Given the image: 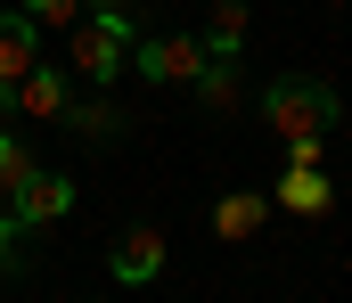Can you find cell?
I'll return each mask as SVG.
<instances>
[{"mask_svg":"<svg viewBox=\"0 0 352 303\" xmlns=\"http://www.w3.org/2000/svg\"><path fill=\"white\" fill-rule=\"evenodd\" d=\"M336 115H344V99L320 82V74H278L263 91V123L278 131V139H311V131H336Z\"/></svg>","mask_w":352,"mask_h":303,"instance_id":"1","label":"cell"},{"mask_svg":"<svg viewBox=\"0 0 352 303\" xmlns=\"http://www.w3.org/2000/svg\"><path fill=\"white\" fill-rule=\"evenodd\" d=\"M107 271H115L123 287H148V279L164 271V229H156V221H131V229L107 246Z\"/></svg>","mask_w":352,"mask_h":303,"instance_id":"5","label":"cell"},{"mask_svg":"<svg viewBox=\"0 0 352 303\" xmlns=\"http://www.w3.org/2000/svg\"><path fill=\"white\" fill-rule=\"evenodd\" d=\"M90 8H131V0H90Z\"/></svg>","mask_w":352,"mask_h":303,"instance_id":"15","label":"cell"},{"mask_svg":"<svg viewBox=\"0 0 352 303\" xmlns=\"http://www.w3.org/2000/svg\"><path fill=\"white\" fill-rule=\"evenodd\" d=\"M263 221H270V197H263V189H230V197L213 205V238H230V246L254 238Z\"/></svg>","mask_w":352,"mask_h":303,"instance_id":"9","label":"cell"},{"mask_svg":"<svg viewBox=\"0 0 352 303\" xmlns=\"http://www.w3.org/2000/svg\"><path fill=\"white\" fill-rule=\"evenodd\" d=\"M33 164H41V156H33V148H25V139H16V131H0V197H16V189H25V172H33Z\"/></svg>","mask_w":352,"mask_h":303,"instance_id":"12","label":"cell"},{"mask_svg":"<svg viewBox=\"0 0 352 303\" xmlns=\"http://www.w3.org/2000/svg\"><path fill=\"white\" fill-rule=\"evenodd\" d=\"M25 262V221H16V205L0 197V271H16Z\"/></svg>","mask_w":352,"mask_h":303,"instance_id":"14","label":"cell"},{"mask_svg":"<svg viewBox=\"0 0 352 303\" xmlns=\"http://www.w3.org/2000/svg\"><path fill=\"white\" fill-rule=\"evenodd\" d=\"M25 16H33V25H66V33H74V25L90 16V0H25Z\"/></svg>","mask_w":352,"mask_h":303,"instance_id":"13","label":"cell"},{"mask_svg":"<svg viewBox=\"0 0 352 303\" xmlns=\"http://www.w3.org/2000/svg\"><path fill=\"white\" fill-rule=\"evenodd\" d=\"M270 205H287V213H328L336 189H328L320 164H287V181H278V197H270Z\"/></svg>","mask_w":352,"mask_h":303,"instance_id":"10","label":"cell"},{"mask_svg":"<svg viewBox=\"0 0 352 303\" xmlns=\"http://www.w3.org/2000/svg\"><path fill=\"white\" fill-rule=\"evenodd\" d=\"M197 66H205V41H197V33H148V41H140V74H148L156 91H188Z\"/></svg>","mask_w":352,"mask_h":303,"instance_id":"3","label":"cell"},{"mask_svg":"<svg viewBox=\"0 0 352 303\" xmlns=\"http://www.w3.org/2000/svg\"><path fill=\"white\" fill-rule=\"evenodd\" d=\"M238 41H246V0H213V25H205V49H213V58H238Z\"/></svg>","mask_w":352,"mask_h":303,"instance_id":"11","label":"cell"},{"mask_svg":"<svg viewBox=\"0 0 352 303\" xmlns=\"http://www.w3.org/2000/svg\"><path fill=\"white\" fill-rule=\"evenodd\" d=\"M188 91H197L205 115H238V106H246V74H238V58H213V49H205V66H197Z\"/></svg>","mask_w":352,"mask_h":303,"instance_id":"8","label":"cell"},{"mask_svg":"<svg viewBox=\"0 0 352 303\" xmlns=\"http://www.w3.org/2000/svg\"><path fill=\"white\" fill-rule=\"evenodd\" d=\"M16 221H25V229H58V221H66V213H74V181H66V172H50V164H33V172H25V189H16Z\"/></svg>","mask_w":352,"mask_h":303,"instance_id":"4","label":"cell"},{"mask_svg":"<svg viewBox=\"0 0 352 303\" xmlns=\"http://www.w3.org/2000/svg\"><path fill=\"white\" fill-rule=\"evenodd\" d=\"M33 66H41V25H33L25 8H8V16H0V91L25 82Z\"/></svg>","mask_w":352,"mask_h":303,"instance_id":"7","label":"cell"},{"mask_svg":"<svg viewBox=\"0 0 352 303\" xmlns=\"http://www.w3.org/2000/svg\"><path fill=\"white\" fill-rule=\"evenodd\" d=\"M123 49H131V8H90L82 25L66 33V58H74V74L90 91H107L123 74Z\"/></svg>","mask_w":352,"mask_h":303,"instance_id":"2","label":"cell"},{"mask_svg":"<svg viewBox=\"0 0 352 303\" xmlns=\"http://www.w3.org/2000/svg\"><path fill=\"white\" fill-rule=\"evenodd\" d=\"M74 106V91H66V74L58 66H33L25 82H8L0 91V115H66Z\"/></svg>","mask_w":352,"mask_h":303,"instance_id":"6","label":"cell"}]
</instances>
